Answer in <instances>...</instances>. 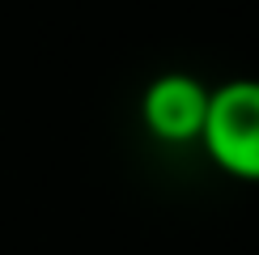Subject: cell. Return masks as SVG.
Returning <instances> with one entry per match:
<instances>
[{
	"label": "cell",
	"mask_w": 259,
	"mask_h": 255,
	"mask_svg": "<svg viewBox=\"0 0 259 255\" xmlns=\"http://www.w3.org/2000/svg\"><path fill=\"white\" fill-rule=\"evenodd\" d=\"M208 145L230 170L259 179V85H234L204 111Z\"/></svg>",
	"instance_id": "6da1fadb"
},
{
	"label": "cell",
	"mask_w": 259,
	"mask_h": 255,
	"mask_svg": "<svg viewBox=\"0 0 259 255\" xmlns=\"http://www.w3.org/2000/svg\"><path fill=\"white\" fill-rule=\"evenodd\" d=\"M149 119L166 136H187L204 123V98L191 81H161L149 94Z\"/></svg>",
	"instance_id": "7a4b0ae2"
}]
</instances>
